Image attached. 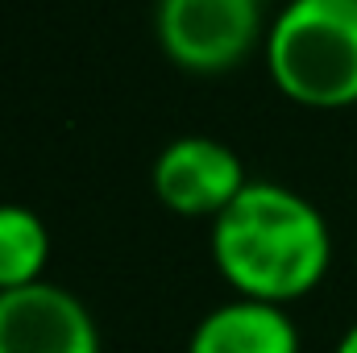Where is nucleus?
I'll list each match as a JSON object with an SVG mask.
<instances>
[{
    "mask_svg": "<svg viewBox=\"0 0 357 353\" xmlns=\"http://www.w3.org/2000/svg\"><path fill=\"white\" fill-rule=\"evenodd\" d=\"M212 262L237 299L282 308L324 283L333 233L320 208L299 191L250 179V187L212 220Z\"/></svg>",
    "mask_w": 357,
    "mask_h": 353,
    "instance_id": "f257e3e1",
    "label": "nucleus"
},
{
    "mask_svg": "<svg viewBox=\"0 0 357 353\" xmlns=\"http://www.w3.org/2000/svg\"><path fill=\"white\" fill-rule=\"evenodd\" d=\"M266 71L303 108L357 104V0H287L266 29Z\"/></svg>",
    "mask_w": 357,
    "mask_h": 353,
    "instance_id": "f03ea898",
    "label": "nucleus"
},
{
    "mask_svg": "<svg viewBox=\"0 0 357 353\" xmlns=\"http://www.w3.org/2000/svg\"><path fill=\"white\" fill-rule=\"evenodd\" d=\"M162 54L195 75L237 67L262 42L258 0H158L154 13Z\"/></svg>",
    "mask_w": 357,
    "mask_h": 353,
    "instance_id": "7ed1b4c3",
    "label": "nucleus"
},
{
    "mask_svg": "<svg viewBox=\"0 0 357 353\" xmlns=\"http://www.w3.org/2000/svg\"><path fill=\"white\" fill-rule=\"evenodd\" d=\"M245 187V163L216 137H175L154 158V195L178 216L216 220Z\"/></svg>",
    "mask_w": 357,
    "mask_h": 353,
    "instance_id": "20e7f679",
    "label": "nucleus"
},
{
    "mask_svg": "<svg viewBox=\"0 0 357 353\" xmlns=\"http://www.w3.org/2000/svg\"><path fill=\"white\" fill-rule=\"evenodd\" d=\"M0 353H100L91 312L59 283L0 291Z\"/></svg>",
    "mask_w": 357,
    "mask_h": 353,
    "instance_id": "39448f33",
    "label": "nucleus"
},
{
    "mask_svg": "<svg viewBox=\"0 0 357 353\" xmlns=\"http://www.w3.org/2000/svg\"><path fill=\"white\" fill-rule=\"evenodd\" d=\"M187 353H299V329L278 303L233 299L195 324Z\"/></svg>",
    "mask_w": 357,
    "mask_h": 353,
    "instance_id": "423d86ee",
    "label": "nucleus"
},
{
    "mask_svg": "<svg viewBox=\"0 0 357 353\" xmlns=\"http://www.w3.org/2000/svg\"><path fill=\"white\" fill-rule=\"evenodd\" d=\"M50 262V229L25 204H0V291L42 283Z\"/></svg>",
    "mask_w": 357,
    "mask_h": 353,
    "instance_id": "0eeeda50",
    "label": "nucleus"
},
{
    "mask_svg": "<svg viewBox=\"0 0 357 353\" xmlns=\"http://www.w3.org/2000/svg\"><path fill=\"white\" fill-rule=\"evenodd\" d=\"M333 353H357V324L341 337V341H337V350H333Z\"/></svg>",
    "mask_w": 357,
    "mask_h": 353,
    "instance_id": "6e6552de",
    "label": "nucleus"
},
{
    "mask_svg": "<svg viewBox=\"0 0 357 353\" xmlns=\"http://www.w3.org/2000/svg\"><path fill=\"white\" fill-rule=\"evenodd\" d=\"M258 4H274V0H258Z\"/></svg>",
    "mask_w": 357,
    "mask_h": 353,
    "instance_id": "1a4fd4ad",
    "label": "nucleus"
}]
</instances>
